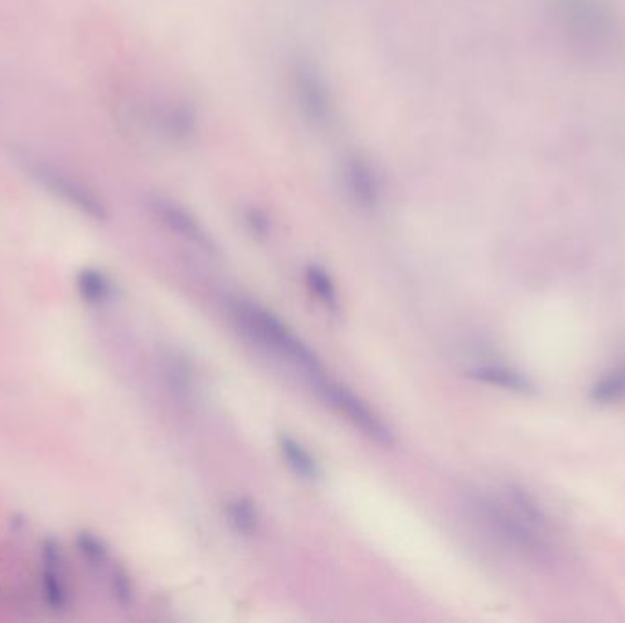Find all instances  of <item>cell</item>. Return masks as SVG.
Wrapping results in <instances>:
<instances>
[{"instance_id": "cell-1", "label": "cell", "mask_w": 625, "mask_h": 623, "mask_svg": "<svg viewBox=\"0 0 625 623\" xmlns=\"http://www.w3.org/2000/svg\"><path fill=\"white\" fill-rule=\"evenodd\" d=\"M467 508L488 536L505 549L534 560L556 549L551 518L521 486L505 483L492 492H472Z\"/></svg>"}, {"instance_id": "cell-2", "label": "cell", "mask_w": 625, "mask_h": 623, "mask_svg": "<svg viewBox=\"0 0 625 623\" xmlns=\"http://www.w3.org/2000/svg\"><path fill=\"white\" fill-rule=\"evenodd\" d=\"M231 313L247 337L253 338L256 344L273 351L278 357L295 364L311 381L326 375L317 353L265 307L253 300L236 298L231 302Z\"/></svg>"}, {"instance_id": "cell-3", "label": "cell", "mask_w": 625, "mask_h": 623, "mask_svg": "<svg viewBox=\"0 0 625 623\" xmlns=\"http://www.w3.org/2000/svg\"><path fill=\"white\" fill-rule=\"evenodd\" d=\"M15 165L41 191L68 209H74L77 214L92 222L103 223L108 220V207L103 198L85 180L75 176L72 170L59 165L57 161L30 150H22L15 154Z\"/></svg>"}, {"instance_id": "cell-4", "label": "cell", "mask_w": 625, "mask_h": 623, "mask_svg": "<svg viewBox=\"0 0 625 623\" xmlns=\"http://www.w3.org/2000/svg\"><path fill=\"white\" fill-rule=\"evenodd\" d=\"M558 21L573 48L602 55L616 41V17L607 0H556Z\"/></svg>"}, {"instance_id": "cell-5", "label": "cell", "mask_w": 625, "mask_h": 623, "mask_svg": "<svg viewBox=\"0 0 625 623\" xmlns=\"http://www.w3.org/2000/svg\"><path fill=\"white\" fill-rule=\"evenodd\" d=\"M311 382L315 384L318 395L328 402L329 406H333L344 417H348V421L357 426L366 437H370L371 441L381 446H392L395 443L388 424L384 423L359 395H355L339 382L331 381L326 375Z\"/></svg>"}, {"instance_id": "cell-6", "label": "cell", "mask_w": 625, "mask_h": 623, "mask_svg": "<svg viewBox=\"0 0 625 623\" xmlns=\"http://www.w3.org/2000/svg\"><path fill=\"white\" fill-rule=\"evenodd\" d=\"M41 585L44 600L52 611H63L70 603V585L64 552L55 539H46L41 547Z\"/></svg>"}, {"instance_id": "cell-7", "label": "cell", "mask_w": 625, "mask_h": 623, "mask_svg": "<svg viewBox=\"0 0 625 623\" xmlns=\"http://www.w3.org/2000/svg\"><path fill=\"white\" fill-rule=\"evenodd\" d=\"M295 90L304 116L313 123H324L329 117L328 88L320 75L309 66H300L295 74Z\"/></svg>"}, {"instance_id": "cell-8", "label": "cell", "mask_w": 625, "mask_h": 623, "mask_svg": "<svg viewBox=\"0 0 625 623\" xmlns=\"http://www.w3.org/2000/svg\"><path fill=\"white\" fill-rule=\"evenodd\" d=\"M152 209L156 212L159 220L169 227L170 231L180 234L185 240L205 247V249L211 247V240L203 231L202 225L196 222L191 214L180 205L169 200H156L152 203Z\"/></svg>"}, {"instance_id": "cell-9", "label": "cell", "mask_w": 625, "mask_h": 623, "mask_svg": "<svg viewBox=\"0 0 625 623\" xmlns=\"http://www.w3.org/2000/svg\"><path fill=\"white\" fill-rule=\"evenodd\" d=\"M346 189L364 209H373L379 201V181L366 161L351 158L344 169Z\"/></svg>"}, {"instance_id": "cell-10", "label": "cell", "mask_w": 625, "mask_h": 623, "mask_svg": "<svg viewBox=\"0 0 625 623\" xmlns=\"http://www.w3.org/2000/svg\"><path fill=\"white\" fill-rule=\"evenodd\" d=\"M470 377L499 390L512 391L520 395H527L534 391V384L525 373L509 368V366H501V364L477 366L470 371Z\"/></svg>"}, {"instance_id": "cell-11", "label": "cell", "mask_w": 625, "mask_h": 623, "mask_svg": "<svg viewBox=\"0 0 625 623\" xmlns=\"http://www.w3.org/2000/svg\"><path fill=\"white\" fill-rule=\"evenodd\" d=\"M75 289L88 306H103L114 296V284L105 271L97 267H85L75 276Z\"/></svg>"}, {"instance_id": "cell-12", "label": "cell", "mask_w": 625, "mask_h": 623, "mask_svg": "<svg viewBox=\"0 0 625 623\" xmlns=\"http://www.w3.org/2000/svg\"><path fill=\"white\" fill-rule=\"evenodd\" d=\"M589 401L596 406H616L625 402V360L604 371L589 388Z\"/></svg>"}, {"instance_id": "cell-13", "label": "cell", "mask_w": 625, "mask_h": 623, "mask_svg": "<svg viewBox=\"0 0 625 623\" xmlns=\"http://www.w3.org/2000/svg\"><path fill=\"white\" fill-rule=\"evenodd\" d=\"M280 450H282L287 465L297 476L304 477V479H317L318 474H320L317 461L302 444L298 443L297 439H293L289 435H282L280 437Z\"/></svg>"}, {"instance_id": "cell-14", "label": "cell", "mask_w": 625, "mask_h": 623, "mask_svg": "<svg viewBox=\"0 0 625 623\" xmlns=\"http://www.w3.org/2000/svg\"><path fill=\"white\" fill-rule=\"evenodd\" d=\"M227 519L229 525L242 536H255L260 527V516L255 503L247 497H236L227 505Z\"/></svg>"}, {"instance_id": "cell-15", "label": "cell", "mask_w": 625, "mask_h": 623, "mask_svg": "<svg viewBox=\"0 0 625 623\" xmlns=\"http://www.w3.org/2000/svg\"><path fill=\"white\" fill-rule=\"evenodd\" d=\"M77 550L85 558L86 563L94 569H105L110 563V550L105 541L92 532H81L77 536Z\"/></svg>"}, {"instance_id": "cell-16", "label": "cell", "mask_w": 625, "mask_h": 623, "mask_svg": "<svg viewBox=\"0 0 625 623\" xmlns=\"http://www.w3.org/2000/svg\"><path fill=\"white\" fill-rule=\"evenodd\" d=\"M306 280H308V286L311 287V291L326 304L331 307L333 311L337 309V289L335 284L331 280V276L328 275L326 269H322L320 265H309L306 269Z\"/></svg>"}, {"instance_id": "cell-17", "label": "cell", "mask_w": 625, "mask_h": 623, "mask_svg": "<svg viewBox=\"0 0 625 623\" xmlns=\"http://www.w3.org/2000/svg\"><path fill=\"white\" fill-rule=\"evenodd\" d=\"M165 364V377L169 381L172 391H176L181 399L191 395L192 379L191 371L187 368V364L183 359L176 355H167V359L163 360Z\"/></svg>"}, {"instance_id": "cell-18", "label": "cell", "mask_w": 625, "mask_h": 623, "mask_svg": "<svg viewBox=\"0 0 625 623\" xmlns=\"http://www.w3.org/2000/svg\"><path fill=\"white\" fill-rule=\"evenodd\" d=\"M110 585H112V592H114L117 602L121 603V605H130L132 603V600H134V585H132V580H130V576H128L125 569H121V567L112 569V572H110Z\"/></svg>"}]
</instances>
